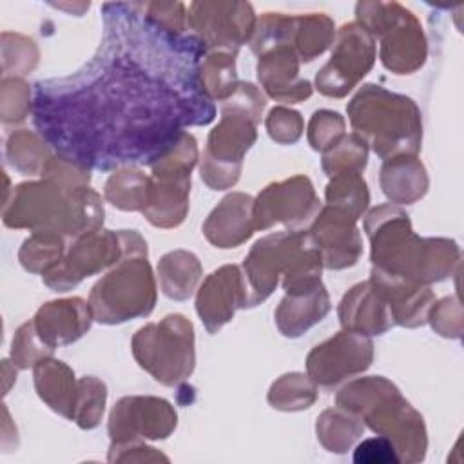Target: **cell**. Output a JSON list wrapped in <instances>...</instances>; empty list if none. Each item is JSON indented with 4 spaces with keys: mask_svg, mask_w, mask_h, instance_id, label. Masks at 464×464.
Segmentation results:
<instances>
[{
    "mask_svg": "<svg viewBox=\"0 0 464 464\" xmlns=\"http://www.w3.org/2000/svg\"><path fill=\"white\" fill-rule=\"evenodd\" d=\"M103 40L76 74L36 83L34 125L58 156L85 169L150 165L216 116L199 85L207 54L192 33L154 22L143 2L102 5Z\"/></svg>",
    "mask_w": 464,
    "mask_h": 464,
    "instance_id": "6da1fadb",
    "label": "cell"
},
{
    "mask_svg": "<svg viewBox=\"0 0 464 464\" xmlns=\"http://www.w3.org/2000/svg\"><path fill=\"white\" fill-rule=\"evenodd\" d=\"M372 243V268L384 274L430 285L451 276L459 266L460 248L453 239L419 237L410 216L395 205H379L364 218Z\"/></svg>",
    "mask_w": 464,
    "mask_h": 464,
    "instance_id": "7a4b0ae2",
    "label": "cell"
},
{
    "mask_svg": "<svg viewBox=\"0 0 464 464\" xmlns=\"http://www.w3.org/2000/svg\"><path fill=\"white\" fill-rule=\"evenodd\" d=\"M103 203L96 190L69 187L54 179L25 181L14 187L5 199L2 219L11 228L31 232H56L65 237H80L103 223Z\"/></svg>",
    "mask_w": 464,
    "mask_h": 464,
    "instance_id": "3957f363",
    "label": "cell"
},
{
    "mask_svg": "<svg viewBox=\"0 0 464 464\" xmlns=\"http://www.w3.org/2000/svg\"><path fill=\"white\" fill-rule=\"evenodd\" d=\"M335 402L361 417L375 433L386 437L401 460L419 462L424 459L428 437L422 415L386 377L372 375L352 381L337 393Z\"/></svg>",
    "mask_w": 464,
    "mask_h": 464,
    "instance_id": "277c9868",
    "label": "cell"
},
{
    "mask_svg": "<svg viewBox=\"0 0 464 464\" xmlns=\"http://www.w3.org/2000/svg\"><path fill=\"white\" fill-rule=\"evenodd\" d=\"M241 270L248 285L250 304L256 306L276 290L281 276L286 294L319 285L323 259L306 230H283L256 241Z\"/></svg>",
    "mask_w": 464,
    "mask_h": 464,
    "instance_id": "5b68a950",
    "label": "cell"
},
{
    "mask_svg": "<svg viewBox=\"0 0 464 464\" xmlns=\"http://www.w3.org/2000/svg\"><path fill=\"white\" fill-rule=\"evenodd\" d=\"M346 112L353 132L379 158L417 156L420 150V111L411 98L375 83H366L352 98Z\"/></svg>",
    "mask_w": 464,
    "mask_h": 464,
    "instance_id": "8992f818",
    "label": "cell"
},
{
    "mask_svg": "<svg viewBox=\"0 0 464 464\" xmlns=\"http://www.w3.org/2000/svg\"><path fill=\"white\" fill-rule=\"evenodd\" d=\"M357 22L381 40L379 58L395 74H411L428 56V44L417 16L397 2H359Z\"/></svg>",
    "mask_w": 464,
    "mask_h": 464,
    "instance_id": "52a82bcc",
    "label": "cell"
},
{
    "mask_svg": "<svg viewBox=\"0 0 464 464\" xmlns=\"http://www.w3.org/2000/svg\"><path fill=\"white\" fill-rule=\"evenodd\" d=\"M89 304L98 323L118 324L147 317L156 304V279L147 256H125L91 290Z\"/></svg>",
    "mask_w": 464,
    "mask_h": 464,
    "instance_id": "ba28073f",
    "label": "cell"
},
{
    "mask_svg": "<svg viewBox=\"0 0 464 464\" xmlns=\"http://www.w3.org/2000/svg\"><path fill=\"white\" fill-rule=\"evenodd\" d=\"M132 355L158 382L176 386L188 379L196 366L194 326L181 314L141 326L132 337Z\"/></svg>",
    "mask_w": 464,
    "mask_h": 464,
    "instance_id": "9c48e42d",
    "label": "cell"
},
{
    "mask_svg": "<svg viewBox=\"0 0 464 464\" xmlns=\"http://www.w3.org/2000/svg\"><path fill=\"white\" fill-rule=\"evenodd\" d=\"M130 254L147 256V243L136 230L96 228L76 237L63 259L42 274V281L56 292H67Z\"/></svg>",
    "mask_w": 464,
    "mask_h": 464,
    "instance_id": "30bf717a",
    "label": "cell"
},
{
    "mask_svg": "<svg viewBox=\"0 0 464 464\" xmlns=\"http://www.w3.org/2000/svg\"><path fill=\"white\" fill-rule=\"evenodd\" d=\"M256 121L236 109L221 105V120L210 130L201 154V179L214 190L236 185L241 174L243 158L256 141Z\"/></svg>",
    "mask_w": 464,
    "mask_h": 464,
    "instance_id": "8fae6325",
    "label": "cell"
},
{
    "mask_svg": "<svg viewBox=\"0 0 464 464\" xmlns=\"http://www.w3.org/2000/svg\"><path fill=\"white\" fill-rule=\"evenodd\" d=\"M335 40V25L324 13L308 14H283L265 13L257 22L250 38V49L254 54L286 44L290 45L301 62H312L323 54Z\"/></svg>",
    "mask_w": 464,
    "mask_h": 464,
    "instance_id": "7c38bea8",
    "label": "cell"
},
{
    "mask_svg": "<svg viewBox=\"0 0 464 464\" xmlns=\"http://www.w3.org/2000/svg\"><path fill=\"white\" fill-rule=\"evenodd\" d=\"M256 13L248 2L201 0L187 7V27L196 34L207 53L227 51L237 54L248 44L256 29Z\"/></svg>",
    "mask_w": 464,
    "mask_h": 464,
    "instance_id": "4fadbf2b",
    "label": "cell"
},
{
    "mask_svg": "<svg viewBox=\"0 0 464 464\" xmlns=\"http://www.w3.org/2000/svg\"><path fill=\"white\" fill-rule=\"evenodd\" d=\"M375 38L359 24H344L334 42L332 58L315 74V87L330 98L346 96L375 62Z\"/></svg>",
    "mask_w": 464,
    "mask_h": 464,
    "instance_id": "5bb4252c",
    "label": "cell"
},
{
    "mask_svg": "<svg viewBox=\"0 0 464 464\" xmlns=\"http://www.w3.org/2000/svg\"><path fill=\"white\" fill-rule=\"evenodd\" d=\"M319 210L321 201L306 176L270 183L254 199L256 230H266L274 225H285L288 230H303V227L314 221Z\"/></svg>",
    "mask_w": 464,
    "mask_h": 464,
    "instance_id": "9a60e30c",
    "label": "cell"
},
{
    "mask_svg": "<svg viewBox=\"0 0 464 464\" xmlns=\"http://www.w3.org/2000/svg\"><path fill=\"white\" fill-rule=\"evenodd\" d=\"M372 361V339L357 332L343 330L317 344L308 353L306 372L315 384L323 388H334L339 382L366 372Z\"/></svg>",
    "mask_w": 464,
    "mask_h": 464,
    "instance_id": "2e32d148",
    "label": "cell"
},
{
    "mask_svg": "<svg viewBox=\"0 0 464 464\" xmlns=\"http://www.w3.org/2000/svg\"><path fill=\"white\" fill-rule=\"evenodd\" d=\"M178 417L169 401L150 395L120 399L109 417L112 444L138 442V439H165L176 428Z\"/></svg>",
    "mask_w": 464,
    "mask_h": 464,
    "instance_id": "e0dca14e",
    "label": "cell"
},
{
    "mask_svg": "<svg viewBox=\"0 0 464 464\" xmlns=\"http://www.w3.org/2000/svg\"><path fill=\"white\" fill-rule=\"evenodd\" d=\"M248 306H252L248 285L237 265H225L214 270L196 295V312L208 334H216L232 321L236 310Z\"/></svg>",
    "mask_w": 464,
    "mask_h": 464,
    "instance_id": "ac0fdd59",
    "label": "cell"
},
{
    "mask_svg": "<svg viewBox=\"0 0 464 464\" xmlns=\"http://www.w3.org/2000/svg\"><path fill=\"white\" fill-rule=\"evenodd\" d=\"M357 219L350 214L324 205L314 221L308 234L321 252L323 266L341 270L353 266L362 254V241L357 228Z\"/></svg>",
    "mask_w": 464,
    "mask_h": 464,
    "instance_id": "d6986e66",
    "label": "cell"
},
{
    "mask_svg": "<svg viewBox=\"0 0 464 464\" xmlns=\"http://www.w3.org/2000/svg\"><path fill=\"white\" fill-rule=\"evenodd\" d=\"M299 56L286 45H274L259 54L257 80L266 94L277 102L297 103L312 94L308 80L299 76Z\"/></svg>",
    "mask_w": 464,
    "mask_h": 464,
    "instance_id": "ffe728a7",
    "label": "cell"
},
{
    "mask_svg": "<svg viewBox=\"0 0 464 464\" xmlns=\"http://www.w3.org/2000/svg\"><path fill=\"white\" fill-rule=\"evenodd\" d=\"M92 308L82 297L49 301L40 306L33 324L45 346L51 350L78 341L92 323Z\"/></svg>",
    "mask_w": 464,
    "mask_h": 464,
    "instance_id": "44dd1931",
    "label": "cell"
},
{
    "mask_svg": "<svg viewBox=\"0 0 464 464\" xmlns=\"http://www.w3.org/2000/svg\"><path fill=\"white\" fill-rule=\"evenodd\" d=\"M370 283L386 301L393 324L417 328L428 319V312L435 303V295L428 285L406 281L377 268H372Z\"/></svg>",
    "mask_w": 464,
    "mask_h": 464,
    "instance_id": "7402d4cb",
    "label": "cell"
},
{
    "mask_svg": "<svg viewBox=\"0 0 464 464\" xmlns=\"http://www.w3.org/2000/svg\"><path fill=\"white\" fill-rule=\"evenodd\" d=\"M254 232V198L243 192L225 196L203 223L205 237L218 248H236Z\"/></svg>",
    "mask_w": 464,
    "mask_h": 464,
    "instance_id": "603a6c76",
    "label": "cell"
},
{
    "mask_svg": "<svg viewBox=\"0 0 464 464\" xmlns=\"http://www.w3.org/2000/svg\"><path fill=\"white\" fill-rule=\"evenodd\" d=\"M337 312L344 330L362 335H381L393 326L386 301L370 281L350 288L341 299Z\"/></svg>",
    "mask_w": 464,
    "mask_h": 464,
    "instance_id": "cb8c5ba5",
    "label": "cell"
},
{
    "mask_svg": "<svg viewBox=\"0 0 464 464\" xmlns=\"http://www.w3.org/2000/svg\"><path fill=\"white\" fill-rule=\"evenodd\" d=\"M328 312L330 297L324 285L319 283L308 290L286 294L276 310V324L285 337H299L321 323Z\"/></svg>",
    "mask_w": 464,
    "mask_h": 464,
    "instance_id": "d4e9b609",
    "label": "cell"
},
{
    "mask_svg": "<svg viewBox=\"0 0 464 464\" xmlns=\"http://www.w3.org/2000/svg\"><path fill=\"white\" fill-rule=\"evenodd\" d=\"M384 196L392 203L408 205L420 199L430 187L428 172L417 156H395L384 160L379 174Z\"/></svg>",
    "mask_w": 464,
    "mask_h": 464,
    "instance_id": "484cf974",
    "label": "cell"
},
{
    "mask_svg": "<svg viewBox=\"0 0 464 464\" xmlns=\"http://www.w3.org/2000/svg\"><path fill=\"white\" fill-rule=\"evenodd\" d=\"M34 388L38 397L56 413L72 420L78 381L72 370L53 357H45L33 366Z\"/></svg>",
    "mask_w": 464,
    "mask_h": 464,
    "instance_id": "4316f807",
    "label": "cell"
},
{
    "mask_svg": "<svg viewBox=\"0 0 464 464\" xmlns=\"http://www.w3.org/2000/svg\"><path fill=\"white\" fill-rule=\"evenodd\" d=\"M188 194L190 178H152L150 198L141 214L154 227L174 228L188 212Z\"/></svg>",
    "mask_w": 464,
    "mask_h": 464,
    "instance_id": "83f0119b",
    "label": "cell"
},
{
    "mask_svg": "<svg viewBox=\"0 0 464 464\" xmlns=\"http://www.w3.org/2000/svg\"><path fill=\"white\" fill-rule=\"evenodd\" d=\"M158 277L160 288L167 297L185 301L192 295L201 277V263L192 252L172 250L160 259Z\"/></svg>",
    "mask_w": 464,
    "mask_h": 464,
    "instance_id": "f1b7e54d",
    "label": "cell"
},
{
    "mask_svg": "<svg viewBox=\"0 0 464 464\" xmlns=\"http://www.w3.org/2000/svg\"><path fill=\"white\" fill-rule=\"evenodd\" d=\"M152 178L138 169H121L109 176L103 194L109 203L121 210H140L149 203Z\"/></svg>",
    "mask_w": 464,
    "mask_h": 464,
    "instance_id": "f546056e",
    "label": "cell"
},
{
    "mask_svg": "<svg viewBox=\"0 0 464 464\" xmlns=\"http://www.w3.org/2000/svg\"><path fill=\"white\" fill-rule=\"evenodd\" d=\"M199 85L212 102H225L230 98L239 85L236 54L227 51L207 53L199 63Z\"/></svg>",
    "mask_w": 464,
    "mask_h": 464,
    "instance_id": "4dcf8cb0",
    "label": "cell"
},
{
    "mask_svg": "<svg viewBox=\"0 0 464 464\" xmlns=\"http://www.w3.org/2000/svg\"><path fill=\"white\" fill-rule=\"evenodd\" d=\"M5 156L18 172L29 176H42L47 161L53 158L44 138L29 129H20L9 134Z\"/></svg>",
    "mask_w": 464,
    "mask_h": 464,
    "instance_id": "1f68e13d",
    "label": "cell"
},
{
    "mask_svg": "<svg viewBox=\"0 0 464 464\" xmlns=\"http://www.w3.org/2000/svg\"><path fill=\"white\" fill-rule=\"evenodd\" d=\"M315 430L317 439L328 451L344 453L353 444V440L362 435L364 424L357 415L337 406L335 410H324L317 417Z\"/></svg>",
    "mask_w": 464,
    "mask_h": 464,
    "instance_id": "d6a6232c",
    "label": "cell"
},
{
    "mask_svg": "<svg viewBox=\"0 0 464 464\" xmlns=\"http://www.w3.org/2000/svg\"><path fill=\"white\" fill-rule=\"evenodd\" d=\"M317 399V384L304 373H285L268 390V402L276 410L297 411L310 408Z\"/></svg>",
    "mask_w": 464,
    "mask_h": 464,
    "instance_id": "836d02e7",
    "label": "cell"
},
{
    "mask_svg": "<svg viewBox=\"0 0 464 464\" xmlns=\"http://www.w3.org/2000/svg\"><path fill=\"white\" fill-rule=\"evenodd\" d=\"M324 196L326 205L350 214L353 219H359L370 203V192L361 172H344L334 176L326 185Z\"/></svg>",
    "mask_w": 464,
    "mask_h": 464,
    "instance_id": "e575fe53",
    "label": "cell"
},
{
    "mask_svg": "<svg viewBox=\"0 0 464 464\" xmlns=\"http://www.w3.org/2000/svg\"><path fill=\"white\" fill-rule=\"evenodd\" d=\"M63 236L56 232H33L20 246L18 259L27 272L44 274L63 259Z\"/></svg>",
    "mask_w": 464,
    "mask_h": 464,
    "instance_id": "d590c367",
    "label": "cell"
},
{
    "mask_svg": "<svg viewBox=\"0 0 464 464\" xmlns=\"http://www.w3.org/2000/svg\"><path fill=\"white\" fill-rule=\"evenodd\" d=\"M368 161V145L355 132L344 134L334 147L323 152V170L334 178L344 172H362Z\"/></svg>",
    "mask_w": 464,
    "mask_h": 464,
    "instance_id": "8d00e7d4",
    "label": "cell"
},
{
    "mask_svg": "<svg viewBox=\"0 0 464 464\" xmlns=\"http://www.w3.org/2000/svg\"><path fill=\"white\" fill-rule=\"evenodd\" d=\"M198 161V145L192 134L183 132L179 140L149 167L152 178H190Z\"/></svg>",
    "mask_w": 464,
    "mask_h": 464,
    "instance_id": "74e56055",
    "label": "cell"
},
{
    "mask_svg": "<svg viewBox=\"0 0 464 464\" xmlns=\"http://www.w3.org/2000/svg\"><path fill=\"white\" fill-rule=\"evenodd\" d=\"M105 399H107V388L100 379L91 375L82 377L78 381V393H76L72 420L83 430L96 428L105 410Z\"/></svg>",
    "mask_w": 464,
    "mask_h": 464,
    "instance_id": "f35d334b",
    "label": "cell"
},
{
    "mask_svg": "<svg viewBox=\"0 0 464 464\" xmlns=\"http://www.w3.org/2000/svg\"><path fill=\"white\" fill-rule=\"evenodd\" d=\"M38 63L36 44L18 33H2V71L16 78L31 72Z\"/></svg>",
    "mask_w": 464,
    "mask_h": 464,
    "instance_id": "ab89813d",
    "label": "cell"
},
{
    "mask_svg": "<svg viewBox=\"0 0 464 464\" xmlns=\"http://www.w3.org/2000/svg\"><path fill=\"white\" fill-rule=\"evenodd\" d=\"M33 109L29 85L16 76H4L0 85V111L4 123L24 121Z\"/></svg>",
    "mask_w": 464,
    "mask_h": 464,
    "instance_id": "60d3db41",
    "label": "cell"
},
{
    "mask_svg": "<svg viewBox=\"0 0 464 464\" xmlns=\"http://www.w3.org/2000/svg\"><path fill=\"white\" fill-rule=\"evenodd\" d=\"M54 350H51L49 346H45L42 343V339L38 337L33 321L24 323L14 337H13V344H11V359L13 364L25 370L29 366H34L38 361L51 357Z\"/></svg>",
    "mask_w": 464,
    "mask_h": 464,
    "instance_id": "b9f144b4",
    "label": "cell"
},
{
    "mask_svg": "<svg viewBox=\"0 0 464 464\" xmlns=\"http://www.w3.org/2000/svg\"><path fill=\"white\" fill-rule=\"evenodd\" d=\"M344 136V118L328 109L315 111L308 123V141L314 150H328Z\"/></svg>",
    "mask_w": 464,
    "mask_h": 464,
    "instance_id": "7bdbcfd3",
    "label": "cell"
},
{
    "mask_svg": "<svg viewBox=\"0 0 464 464\" xmlns=\"http://www.w3.org/2000/svg\"><path fill=\"white\" fill-rule=\"evenodd\" d=\"M426 321L431 323V328L439 335L459 339L462 335V306L459 297H444L439 303H433Z\"/></svg>",
    "mask_w": 464,
    "mask_h": 464,
    "instance_id": "ee69618b",
    "label": "cell"
},
{
    "mask_svg": "<svg viewBox=\"0 0 464 464\" xmlns=\"http://www.w3.org/2000/svg\"><path fill=\"white\" fill-rule=\"evenodd\" d=\"M265 125H266L270 138L281 145H292L303 134L301 114L288 107H274L268 112Z\"/></svg>",
    "mask_w": 464,
    "mask_h": 464,
    "instance_id": "f6af8a7d",
    "label": "cell"
},
{
    "mask_svg": "<svg viewBox=\"0 0 464 464\" xmlns=\"http://www.w3.org/2000/svg\"><path fill=\"white\" fill-rule=\"evenodd\" d=\"M353 462L362 464H388V462H401V457L395 446L382 435L364 439L353 453Z\"/></svg>",
    "mask_w": 464,
    "mask_h": 464,
    "instance_id": "bcb514c9",
    "label": "cell"
},
{
    "mask_svg": "<svg viewBox=\"0 0 464 464\" xmlns=\"http://www.w3.org/2000/svg\"><path fill=\"white\" fill-rule=\"evenodd\" d=\"M149 16L172 33H187V7L181 2H147Z\"/></svg>",
    "mask_w": 464,
    "mask_h": 464,
    "instance_id": "7dc6e473",
    "label": "cell"
}]
</instances>
